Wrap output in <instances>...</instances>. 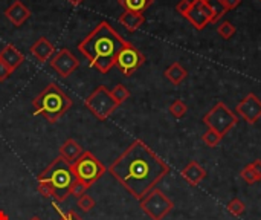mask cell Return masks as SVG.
<instances>
[{"label":"cell","instance_id":"14","mask_svg":"<svg viewBox=\"0 0 261 220\" xmlns=\"http://www.w3.org/2000/svg\"><path fill=\"white\" fill-rule=\"evenodd\" d=\"M55 52V46L46 38V37H40L32 46H31V54L34 55V58H37V61L40 63H46L49 58L54 57Z\"/></svg>","mask_w":261,"mask_h":220},{"label":"cell","instance_id":"23","mask_svg":"<svg viewBox=\"0 0 261 220\" xmlns=\"http://www.w3.org/2000/svg\"><path fill=\"white\" fill-rule=\"evenodd\" d=\"M110 93H112L113 100H115L119 106H121L124 101H127V100L130 98V92H128V89H127L125 86H122V84L115 86V87L110 90Z\"/></svg>","mask_w":261,"mask_h":220},{"label":"cell","instance_id":"13","mask_svg":"<svg viewBox=\"0 0 261 220\" xmlns=\"http://www.w3.org/2000/svg\"><path fill=\"white\" fill-rule=\"evenodd\" d=\"M5 17H6L14 26L18 28V26H21V25L31 17V9H29L24 3H21L20 0H15L11 6L6 8Z\"/></svg>","mask_w":261,"mask_h":220},{"label":"cell","instance_id":"31","mask_svg":"<svg viewBox=\"0 0 261 220\" xmlns=\"http://www.w3.org/2000/svg\"><path fill=\"white\" fill-rule=\"evenodd\" d=\"M14 70L8 66V64H5L2 60H0V83H3V81H6L9 77H11V74H12Z\"/></svg>","mask_w":261,"mask_h":220},{"label":"cell","instance_id":"10","mask_svg":"<svg viewBox=\"0 0 261 220\" xmlns=\"http://www.w3.org/2000/svg\"><path fill=\"white\" fill-rule=\"evenodd\" d=\"M50 67L61 77V78H67L70 77L78 67H80V60L66 47L60 49L52 58H50Z\"/></svg>","mask_w":261,"mask_h":220},{"label":"cell","instance_id":"15","mask_svg":"<svg viewBox=\"0 0 261 220\" xmlns=\"http://www.w3.org/2000/svg\"><path fill=\"white\" fill-rule=\"evenodd\" d=\"M182 178L193 187H197L205 178H206V170L197 162V161H191L184 170H182Z\"/></svg>","mask_w":261,"mask_h":220},{"label":"cell","instance_id":"16","mask_svg":"<svg viewBox=\"0 0 261 220\" xmlns=\"http://www.w3.org/2000/svg\"><path fill=\"white\" fill-rule=\"evenodd\" d=\"M0 60L8 64L12 70H15L23 61H24V55L11 43L5 44L3 49H0Z\"/></svg>","mask_w":261,"mask_h":220},{"label":"cell","instance_id":"17","mask_svg":"<svg viewBox=\"0 0 261 220\" xmlns=\"http://www.w3.org/2000/svg\"><path fill=\"white\" fill-rule=\"evenodd\" d=\"M83 153V147L72 138L66 139L60 147V158H63L69 165H72Z\"/></svg>","mask_w":261,"mask_h":220},{"label":"cell","instance_id":"2","mask_svg":"<svg viewBox=\"0 0 261 220\" xmlns=\"http://www.w3.org/2000/svg\"><path fill=\"white\" fill-rule=\"evenodd\" d=\"M125 44V40L107 21H101L95 29L78 43L80 54L89 61L92 67L101 74H107Z\"/></svg>","mask_w":261,"mask_h":220},{"label":"cell","instance_id":"27","mask_svg":"<svg viewBox=\"0 0 261 220\" xmlns=\"http://www.w3.org/2000/svg\"><path fill=\"white\" fill-rule=\"evenodd\" d=\"M76 207L84 211V213H89L92 211V208H95V199L89 194H84L81 198H78V202H76Z\"/></svg>","mask_w":261,"mask_h":220},{"label":"cell","instance_id":"36","mask_svg":"<svg viewBox=\"0 0 261 220\" xmlns=\"http://www.w3.org/2000/svg\"><path fill=\"white\" fill-rule=\"evenodd\" d=\"M70 5H73V6H80V5H83L84 3V0H67Z\"/></svg>","mask_w":261,"mask_h":220},{"label":"cell","instance_id":"37","mask_svg":"<svg viewBox=\"0 0 261 220\" xmlns=\"http://www.w3.org/2000/svg\"><path fill=\"white\" fill-rule=\"evenodd\" d=\"M0 220H8V216L3 211H0Z\"/></svg>","mask_w":261,"mask_h":220},{"label":"cell","instance_id":"38","mask_svg":"<svg viewBox=\"0 0 261 220\" xmlns=\"http://www.w3.org/2000/svg\"><path fill=\"white\" fill-rule=\"evenodd\" d=\"M31 220H41V219H40V217H32Z\"/></svg>","mask_w":261,"mask_h":220},{"label":"cell","instance_id":"24","mask_svg":"<svg viewBox=\"0 0 261 220\" xmlns=\"http://www.w3.org/2000/svg\"><path fill=\"white\" fill-rule=\"evenodd\" d=\"M222 136L219 135V133H216L214 130H206L203 135H202V141H203V144H206L208 147H211V149H214V147H217L220 142H222Z\"/></svg>","mask_w":261,"mask_h":220},{"label":"cell","instance_id":"33","mask_svg":"<svg viewBox=\"0 0 261 220\" xmlns=\"http://www.w3.org/2000/svg\"><path fill=\"white\" fill-rule=\"evenodd\" d=\"M60 220H84V219H83L80 214H76L75 211H69V213H66V214H63Z\"/></svg>","mask_w":261,"mask_h":220},{"label":"cell","instance_id":"35","mask_svg":"<svg viewBox=\"0 0 261 220\" xmlns=\"http://www.w3.org/2000/svg\"><path fill=\"white\" fill-rule=\"evenodd\" d=\"M223 3H225L226 9L229 11V9H236L242 3V0H223Z\"/></svg>","mask_w":261,"mask_h":220},{"label":"cell","instance_id":"7","mask_svg":"<svg viewBox=\"0 0 261 220\" xmlns=\"http://www.w3.org/2000/svg\"><path fill=\"white\" fill-rule=\"evenodd\" d=\"M203 123L208 126L210 130H214L223 138L226 133H229L234 129V126L239 123V118L225 103H217L203 116Z\"/></svg>","mask_w":261,"mask_h":220},{"label":"cell","instance_id":"29","mask_svg":"<svg viewBox=\"0 0 261 220\" xmlns=\"http://www.w3.org/2000/svg\"><path fill=\"white\" fill-rule=\"evenodd\" d=\"M87 190H89V188H87V185H86V184H83L81 181L75 179V181L72 182V185H70L69 196H73V198H81V196H84V194H86V191H87Z\"/></svg>","mask_w":261,"mask_h":220},{"label":"cell","instance_id":"26","mask_svg":"<svg viewBox=\"0 0 261 220\" xmlns=\"http://www.w3.org/2000/svg\"><path fill=\"white\" fill-rule=\"evenodd\" d=\"M226 208H228V211L232 214V216H242L245 211H246V205H245V202L242 201V199H239V198H234L228 205H226Z\"/></svg>","mask_w":261,"mask_h":220},{"label":"cell","instance_id":"19","mask_svg":"<svg viewBox=\"0 0 261 220\" xmlns=\"http://www.w3.org/2000/svg\"><path fill=\"white\" fill-rule=\"evenodd\" d=\"M164 75H165V78L170 81V83H173V84H180L185 78H187V75H188V72H187V69L180 64V63H173L170 67H167V70L164 72Z\"/></svg>","mask_w":261,"mask_h":220},{"label":"cell","instance_id":"4","mask_svg":"<svg viewBox=\"0 0 261 220\" xmlns=\"http://www.w3.org/2000/svg\"><path fill=\"white\" fill-rule=\"evenodd\" d=\"M37 181H43L46 184H49L55 193V201L58 202H64L69 198V191H70V185L75 181L70 165L63 159V158H57L49 167H46L37 178Z\"/></svg>","mask_w":261,"mask_h":220},{"label":"cell","instance_id":"25","mask_svg":"<svg viewBox=\"0 0 261 220\" xmlns=\"http://www.w3.org/2000/svg\"><path fill=\"white\" fill-rule=\"evenodd\" d=\"M217 34L223 38V40H229L232 38V35L236 34V26L231 21H222L217 28Z\"/></svg>","mask_w":261,"mask_h":220},{"label":"cell","instance_id":"28","mask_svg":"<svg viewBox=\"0 0 261 220\" xmlns=\"http://www.w3.org/2000/svg\"><path fill=\"white\" fill-rule=\"evenodd\" d=\"M240 176H242L243 181H245L246 184H249V185H254V184L260 182V178L255 175V172L252 170L251 165H246V167L240 172Z\"/></svg>","mask_w":261,"mask_h":220},{"label":"cell","instance_id":"5","mask_svg":"<svg viewBox=\"0 0 261 220\" xmlns=\"http://www.w3.org/2000/svg\"><path fill=\"white\" fill-rule=\"evenodd\" d=\"M70 170L73 178L86 184L87 188H90L107 172L106 165L92 152H83L81 156L70 165Z\"/></svg>","mask_w":261,"mask_h":220},{"label":"cell","instance_id":"9","mask_svg":"<svg viewBox=\"0 0 261 220\" xmlns=\"http://www.w3.org/2000/svg\"><path fill=\"white\" fill-rule=\"evenodd\" d=\"M145 61L144 54L130 41H125V44L122 46V49L119 51L116 60H115V66L124 74V77H130L133 75Z\"/></svg>","mask_w":261,"mask_h":220},{"label":"cell","instance_id":"12","mask_svg":"<svg viewBox=\"0 0 261 220\" xmlns=\"http://www.w3.org/2000/svg\"><path fill=\"white\" fill-rule=\"evenodd\" d=\"M185 17L199 31H202L208 23H211V12H210L208 6L205 3V0H193L191 8H190V11L187 12Z\"/></svg>","mask_w":261,"mask_h":220},{"label":"cell","instance_id":"30","mask_svg":"<svg viewBox=\"0 0 261 220\" xmlns=\"http://www.w3.org/2000/svg\"><path fill=\"white\" fill-rule=\"evenodd\" d=\"M37 190H38V193H40L43 198H46V199L54 198V199H55V193H54V190H52V187H50L49 184H46V182H43V181H38Z\"/></svg>","mask_w":261,"mask_h":220},{"label":"cell","instance_id":"6","mask_svg":"<svg viewBox=\"0 0 261 220\" xmlns=\"http://www.w3.org/2000/svg\"><path fill=\"white\" fill-rule=\"evenodd\" d=\"M84 106L90 110V113L99 121L107 119L119 104L113 100L110 90L106 86H98L84 101Z\"/></svg>","mask_w":261,"mask_h":220},{"label":"cell","instance_id":"20","mask_svg":"<svg viewBox=\"0 0 261 220\" xmlns=\"http://www.w3.org/2000/svg\"><path fill=\"white\" fill-rule=\"evenodd\" d=\"M119 5L125 9V11H130V12H144L147 11L153 3L154 0H118Z\"/></svg>","mask_w":261,"mask_h":220},{"label":"cell","instance_id":"8","mask_svg":"<svg viewBox=\"0 0 261 220\" xmlns=\"http://www.w3.org/2000/svg\"><path fill=\"white\" fill-rule=\"evenodd\" d=\"M141 210L151 220H164L174 208L173 201L161 190H151L145 198L139 201Z\"/></svg>","mask_w":261,"mask_h":220},{"label":"cell","instance_id":"21","mask_svg":"<svg viewBox=\"0 0 261 220\" xmlns=\"http://www.w3.org/2000/svg\"><path fill=\"white\" fill-rule=\"evenodd\" d=\"M205 3H206L208 9H210V12H211V23L219 21V20L228 12V9H226L223 0H205Z\"/></svg>","mask_w":261,"mask_h":220},{"label":"cell","instance_id":"18","mask_svg":"<svg viewBox=\"0 0 261 220\" xmlns=\"http://www.w3.org/2000/svg\"><path fill=\"white\" fill-rule=\"evenodd\" d=\"M119 23L128 31V32H135L138 31L144 23H145V17L141 12H130L125 11L119 15Z\"/></svg>","mask_w":261,"mask_h":220},{"label":"cell","instance_id":"11","mask_svg":"<svg viewBox=\"0 0 261 220\" xmlns=\"http://www.w3.org/2000/svg\"><path fill=\"white\" fill-rule=\"evenodd\" d=\"M236 110L248 124H255L261 118V100L255 93H249L237 104Z\"/></svg>","mask_w":261,"mask_h":220},{"label":"cell","instance_id":"3","mask_svg":"<svg viewBox=\"0 0 261 220\" xmlns=\"http://www.w3.org/2000/svg\"><path fill=\"white\" fill-rule=\"evenodd\" d=\"M34 115L43 116L50 124H55L72 107V100L55 83H49L34 100Z\"/></svg>","mask_w":261,"mask_h":220},{"label":"cell","instance_id":"1","mask_svg":"<svg viewBox=\"0 0 261 220\" xmlns=\"http://www.w3.org/2000/svg\"><path fill=\"white\" fill-rule=\"evenodd\" d=\"M109 172L135 199L141 201L170 173V165L144 141L136 139L115 159Z\"/></svg>","mask_w":261,"mask_h":220},{"label":"cell","instance_id":"32","mask_svg":"<svg viewBox=\"0 0 261 220\" xmlns=\"http://www.w3.org/2000/svg\"><path fill=\"white\" fill-rule=\"evenodd\" d=\"M191 3H193V0H180L179 3H177V6H176V9H177V12H180L184 17L187 15V12L190 11V8H191Z\"/></svg>","mask_w":261,"mask_h":220},{"label":"cell","instance_id":"22","mask_svg":"<svg viewBox=\"0 0 261 220\" xmlns=\"http://www.w3.org/2000/svg\"><path fill=\"white\" fill-rule=\"evenodd\" d=\"M168 110H170V113H171L176 119H180V118H184V116L187 115L188 107H187V104H185L182 100H176V101H173V103L170 104Z\"/></svg>","mask_w":261,"mask_h":220},{"label":"cell","instance_id":"34","mask_svg":"<svg viewBox=\"0 0 261 220\" xmlns=\"http://www.w3.org/2000/svg\"><path fill=\"white\" fill-rule=\"evenodd\" d=\"M249 165L252 167V170L255 172V175L260 178V181H261V161L260 159H255V161H254V162H251Z\"/></svg>","mask_w":261,"mask_h":220}]
</instances>
